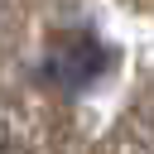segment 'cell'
<instances>
[{
	"label": "cell",
	"mask_w": 154,
	"mask_h": 154,
	"mask_svg": "<svg viewBox=\"0 0 154 154\" xmlns=\"http://www.w3.org/2000/svg\"><path fill=\"white\" fill-rule=\"evenodd\" d=\"M0 5H5V0H0Z\"/></svg>",
	"instance_id": "obj_1"
}]
</instances>
